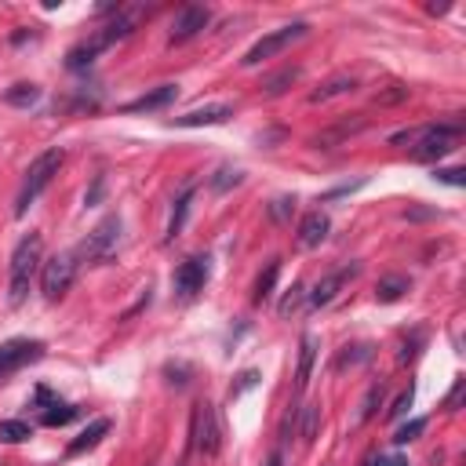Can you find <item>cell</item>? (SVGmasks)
Segmentation results:
<instances>
[{"instance_id":"1","label":"cell","mask_w":466,"mask_h":466,"mask_svg":"<svg viewBox=\"0 0 466 466\" xmlns=\"http://www.w3.org/2000/svg\"><path fill=\"white\" fill-rule=\"evenodd\" d=\"M41 267H44V238L37 229H30L26 238L15 245L12 267H8V303L12 306H23L30 299V288H34Z\"/></svg>"},{"instance_id":"2","label":"cell","mask_w":466,"mask_h":466,"mask_svg":"<svg viewBox=\"0 0 466 466\" xmlns=\"http://www.w3.org/2000/svg\"><path fill=\"white\" fill-rule=\"evenodd\" d=\"M63 164H66V153H63V150H44V153L34 157V164L26 168V179H23L19 193H15V215H19V218H23V215L34 208V200L52 186V179L59 175Z\"/></svg>"},{"instance_id":"3","label":"cell","mask_w":466,"mask_h":466,"mask_svg":"<svg viewBox=\"0 0 466 466\" xmlns=\"http://www.w3.org/2000/svg\"><path fill=\"white\" fill-rule=\"evenodd\" d=\"M121 215H106L88 238L81 241V248H77V259L81 263H110L113 256H117V248H121Z\"/></svg>"},{"instance_id":"4","label":"cell","mask_w":466,"mask_h":466,"mask_svg":"<svg viewBox=\"0 0 466 466\" xmlns=\"http://www.w3.org/2000/svg\"><path fill=\"white\" fill-rule=\"evenodd\" d=\"M459 142H462V124H459V121L433 124V128H422V131L415 135L412 157H415V160H441V157H448Z\"/></svg>"},{"instance_id":"5","label":"cell","mask_w":466,"mask_h":466,"mask_svg":"<svg viewBox=\"0 0 466 466\" xmlns=\"http://www.w3.org/2000/svg\"><path fill=\"white\" fill-rule=\"evenodd\" d=\"M189 437H193V448L200 455H218L222 448V422H218V412L211 401H197L193 404V419H189Z\"/></svg>"},{"instance_id":"6","label":"cell","mask_w":466,"mask_h":466,"mask_svg":"<svg viewBox=\"0 0 466 466\" xmlns=\"http://www.w3.org/2000/svg\"><path fill=\"white\" fill-rule=\"evenodd\" d=\"M77 270H81L77 252H59V256H52V259L41 267V292H44V299H48V303L63 299V296L70 292Z\"/></svg>"},{"instance_id":"7","label":"cell","mask_w":466,"mask_h":466,"mask_svg":"<svg viewBox=\"0 0 466 466\" xmlns=\"http://www.w3.org/2000/svg\"><path fill=\"white\" fill-rule=\"evenodd\" d=\"M310 34V26L306 23H292V26H281V30H274V34H267L263 41H256L248 52H245V66H259L263 59H274V55H281L288 44H296V41H303Z\"/></svg>"},{"instance_id":"8","label":"cell","mask_w":466,"mask_h":466,"mask_svg":"<svg viewBox=\"0 0 466 466\" xmlns=\"http://www.w3.org/2000/svg\"><path fill=\"white\" fill-rule=\"evenodd\" d=\"M208 277H211V259H208V256H189L186 263H179V267H175V274H171V288H175V296H179V299H193L197 292H204Z\"/></svg>"},{"instance_id":"9","label":"cell","mask_w":466,"mask_h":466,"mask_svg":"<svg viewBox=\"0 0 466 466\" xmlns=\"http://www.w3.org/2000/svg\"><path fill=\"white\" fill-rule=\"evenodd\" d=\"M44 357V343L41 339H8V343H0V379H8L15 375L19 368L34 364Z\"/></svg>"},{"instance_id":"10","label":"cell","mask_w":466,"mask_h":466,"mask_svg":"<svg viewBox=\"0 0 466 466\" xmlns=\"http://www.w3.org/2000/svg\"><path fill=\"white\" fill-rule=\"evenodd\" d=\"M211 23V12L208 8H200V5H189V8H182L179 15H175V23H171V44H182V41H189V37H197L204 26Z\"/></svg>"},{"instance_id":"11","label":"cell","mask_w":466,"mask_h":466,"mask_svg":"<svg viewBox=\"0 0 466 466\" xmlns=\"http://www.w3.org/2000/svg\"><path fill=\"white\" fill-rule=\"evenodd\" d=\"M37 401H41V422H44V426H66V422H73V419L81 415V408H77V404L59 401L48 386H41V390H37Z\"/></svg>"},{"instance_id":"12","label":"cell","mask_w":466,"mask_h":466,"mask_svg":"<svg viewBox=\"0 0 466 466\" xmlns=\"http://www.w3.org/2000/svg\"><path fill=\"white\" fill-rule=\"evenodd\" d=\"M229 117H233V106L211 102V106H200V110H189V113L175 117L171 124H175V128H208V124H226Z\"/></svg>"},{"instance_id":"13","label":"cell","mask_w":466,"mask_h":466,"mask_svg":"<svg viewBox=\"0 0 466 466\" xmlns=\"http://www.w3.org/2000/svg\"><path fill=\"white\" fill-rule=\"evenodd\" d=\"M357 270H361V267L354 263V267H343V270H335V274L321 277V281H317V288L306 296V299H310V306H328V303L339 296V288H343L350 277H357Z\"/></svg>"},{"instance_id":"14","label":"cell","mask_w":466,"mask_h":466,"mask_svg":"<svg viewBox=\"0 0 466 466\" xmlns=\"http://www.w3.org/2000/svg\"><path fill=\"white\" fill-rule=\"evenodd\" d=\"M175 95H179V88H175V84H160V88H153V92H146V95H139V99L124 102V106H121V113H153V110H164Z\"/></svg>"},{"instance_id":"15","label":"cell","mask_w":466,"mask_h":466,"mask_svg":"<svg viewBox=\"0 0 466 466\" xmlns=\"http://www.w3.org/2000/svg\"><path fill=\"white\" fill-rule=\"evenodd\" d=\"M328 229H332L328 215H325V211H310V215L299 222V245H303V248L325 245V241H328Z\"/></svg>"},{"instance_id":"16","label":"cell","mask_w":466,"mask_h":466,"mask_svg":"<svg viewBox=\"0 0 466 466\" xmlns=\"http://www.w3.org/2000/svg\"><path fill=\"white\" fill-rule=\"evenodd\" d=\"M314 361H317V335L306 332L303 343H299V368H296V393H306L310 386V372H314Z\"/></svg>"},{"instance_id":"17","label":"cell","mask_w":466,"mask_h":466,"mask_svg":"<svg viewBox=\"0 0 466 466\" xmlns=\"http://www.w3.org/2000/svg\"><path fill=\"white\" fill-rule=\"evenodd\" d=\"M110 426H113L110 419H95V422H88V426H84V430H81V433L70 441L66 455H81V451H92V448H95V444H99V441L110 433Z\"/></svg>"},{"instance_id":"18","label":"cell","mask_w":466,"mask_h":466,"mask_svg":"<svg viewBox=\"0 0 466 466\" xmlns=\"http://www.w3.org/2000/svg\"><path fill=\"white\" fill-rule=\"evenodd\" d=\"M357 88V77H350V73H339V77H332V81H325L314 95H310V102L317 106V102H328V99H335V95H346V92H354Z\"/></svg>"},{"instance_id":"19","label":"cell","mask_w":466,"mask_h":466,"mask_svg":"<svg viewBox=\"0 0 466 466\" xmlns=\"http://www.w3.org/2000/svg\"><path fill=\"white\" fill-rule=\"evenodd\" d=\"M189 200H193V182L182 186V193L175 197V208H171V222H168V241H175L179 233H182V222L189 215Z\"/></svg>"},{"instance_id":"20","label":"cell","mask_w":466,"mask_h":466,"mask_svg":"<svg viewBox=\"0 0 466 466\" xmlns=\"http://www.w3.org/2000/svg\"><path fill=\"white\" fill-rule=\"evenodd\" d=\"M412 288V281L408 277H401V274H390V277H383L379 285H375V299L379 303H397V299H404V292Z\"/></svg>"},{"instance_id":"21","label":"cell","mask_w":466,"mask_h":466,"mask_svg":"<svg viewBox=\"0 0 466 466\" xmlns=\"http://www.w3.org/2000/svg\"><path fill=\"white\" fill-rule=\"evenodd\" d=\"M277 274H281V259H270V263H267V274H259V281H256V292H252V303H256V306H263V303L274 296Z\"/></svg>"},{"instance_id":"22","label":"cell","mask_w":466,"mask_h":466,"mask_svg":"<svg viewBox=\"0 0 466 466\" xmlns=\"http://www.w3.org/2000/svg\"><path fill=\"white\" fill-rule=\"evenodd\" d=\"M34 437V426L26 419H0V441L5 444H23Z\"/></svg>"},{"instance_id":"23","label":"cell","mask_w":466,"mask_h":466,"mask_svg":"<svg viewBox=\"0 0 466 466\" xmlns=\"http://www.w3.org/2000/svg\"><path fill=\"white\" fill-rule=\"evenodd\" d=\"M317 426H321V408L317 404H303L299 408V437L303 441H314L317 437Z\"/></svg>"},{"instance_id":"24","label":"cell","mask_w":466,"mask_h":466,"mask_svg":"<svg viewBox=\"0 0 466 466\" xmlns=\"http://www.w3.org/2000/svg\"><path fill=\"white\" fill-rule=\"evenodd\" d=\"M37 99H41V88L37 84H15V88L5 92V102L8 106H34Z\"/></svg>"},{"instance_id":"25","label":"cell","mask_w":466,"mask_h":466,"mask_svg":"<svg viewBox=\"0 0 466 466\" xmlns=\"http://www.w3.org/2000/svg\"><path fill=\"white\" fill-rule=\"evenodd\" d=\"M372 357V346L368 343H357V346H343V354L335 357V372H343L346 364H361Z\"/></svg>"},{"instance_id":"26","label":"cell","mask_w":466,"mask_h":466,"mask_svg":"<svg viewBox=\"0 0 466 466\" xmlns=\"http://www.w3.org/2000/svg\"><path fill=\"white\" fill-rule=\"evenodd\" d=\"M379 404H383V383L368 386V393H364V401H361V412H357V422H368Z\"/></svg>"},{"instance_id":"27","label":"cell","mask_w":466,"mask_h":466,"mask_svg":"<svg viewBox=\"0 0 466 466\" xmlns=\"http://www.w3.org/2000/svg\"><path fill=\"white\" fill-rule=\"evenodd\" d=\"M299 81V66H288V70H281L277 77H270L267 81V95H281L285 88H292Z\"/></svg>"},{"instance_id":"28","label":"cell","mask_w":466,"mask_h":466,"mask_svg":"<svg viewBox=\"0 0 466 466\" xmlns=\"http://www.w3.org/2000/svg\"><path fill=\"white\" fill-rule=\"evenodd\" d=\"M241 179H245V171H241V168H218V175L211 179V189H215V193H226L229 186H238Z\"/></svg>"},{"instance_id":"29","label":"cell","mask_w":466,"mask_h":466,"mask_svg":"<svg viewBox=\"0 0 466 466\" xmlns=\"http://www.w3.org/2000/svg\"><path fill=\"white\" fill-rule=\"evenodd\" d=\"M422 430H426V419H412V422L393 430V444H412V441H419Z\"/></svg>"},{"instance_id":"30","label":"cell","mask_w":466,"mask_h":466,"mask_svg":"<svg viewBox=\"0 0 466 466\" xmlns=\"http://www.w3.org/2000/svg\"><path fill=\"white\" fill-rule=\"evenodd\" d=\"M303 299H306V288L303 285H292V292L281 299V317H288V314H296L299 306H303Z\"/></svg>"},{"instance_id":"31","label":"cell","mask_w":466,"mask_h":466,"mask_svg":"<svg viewBox=\"0 0 466 466\" xmlns=\"http://www.w3.org/2000/svg\"><path fill=\"white\" fill-rule=\"evenodd\" d=\"M433 179L437 182H448V186H462L466 182V171L462 168H441V171H433Z\"/></svg>"},{"instance_id":"32","label":"cell","mask_w":466,"mask_h":466,"mask_svg":"<svg viewBox=\"0 0 466 466\" xmlns=\"http://www.w3.org/2000/svg\"><path fill=\"white\" fill-rule=\"evenodd\" d=\"M292 208H296V197H277V200L270 204V215H274L277 222H285V218L292 215Z\"/></svg>"},{"instance_id":"33","label":"cell","mask_w":466,"mask_h":466,"mask_svg":"<svg viewBox=\"0 0 466 466\" xmlns=\"http://www.w3.org/2000/svg\"><path fill=\"white\" fill-rule=\"evenodd\" d=\"M238 379H241V383H238V386H229V397H241L245 390H252V386L259 383V372H245V375H238Z\"/></svg>"},{"instance_id":"34","label":"cell","mask_w":466,"mask_h":466,"mask_svg":"<svg viewBox=\"0 0 466 466\" xmlns=\"http://www.w3.org/2000/svg\"><path fill=\"white\" fill-rule=\"evenodd\" d=\"M408 408H412V390H404V393H401V397L393 401V408H390L386 415H390V419H401V415H404Z\"/></svg>"},{"instance_id":"35","label":"cell","mask_w":466,"mask_h":466,"mask_svg":"<svg viewBox=\"0 0 466 466\" xmlns=\"http://www.w3.org/2000/svg\"><path fill=\"white\" fill-rule=\"evenodd\" d=\"M462 386H466V383H462V379H455V386H451V393H448V401H444V408H448V412H459V401H462Z\"/></svg>"},{"instance_id":"36","label":"cell","mask_w":466,"mask_h":466,"mask_svg":"<svg viewBox=\"0 0 466 466\" xmlns=\"http://www.w3.org/2000/svg\"><path fill=\"white\" fill-rule=\"evenodd\" d=\"M102 186H106V179L99 175V179H95V186H92V193L84 197V204H99V197H102Z\"/></svg>"},{"instance_id":"37","label":"cell","mask_w":466,"mask_h":466,"mask_svg":"<svg viewBox=\"0 0 466 466\" xmlns=\"http://www.w3.org/2000/svg\"><path fill=\"white\" fill-rule=\"evenodd\" d=\"M375 466H408V459L404 455H390V459H379Z\"/></svg>"},{"instance_id":"38","label":"cell","mask_w":466,"mask_h":466,"mask_svg":"<svg viewBox=\"0 0 466 466\" xmlns=\"http://www.w3.org/2000/svg\"><path fill=\"white\" fill-rule=\"evenodd\" d=\"M267 466H285V451L277 448V451H270V459H267Z\"/></svg>"}]
</instances>
